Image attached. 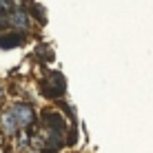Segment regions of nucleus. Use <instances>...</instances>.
<instances>
[{
  "instance_id": "nucleus-1",
  "label": "nucleus",
  "mask_w": 153,
  "mask_h": 153,
  "mask_svg": "<svg viewBox=\"0 0 153 153\" xmlns=\"http://www.w3.org/2000/svg\"><path fill=\"white\" fill-rule=\"evenodd\" d=\"M11 115H13V122H16V126H20V129H27V126H29L31 122H33V118H36L33 109H31L29 104H25V102L16 104V107L11 109Z\"/></svg>"
},
{
  "instance_id": "nucleus-2",
  "label": "nucleus",
  "mask_w": 153,
  "mask_h": 153,
  "mask_svg": "<svg viewBox=\"0 0 153 153\" xmlns=\"http://www.w3.org/2000/svg\"><path fill=\"white\" fill-rule=\"evenodd\" d=\"M9 22H11V25H16V27L29 29V18H27V16H25L22 11H18V9L9 13Z\"/></svg>"
},
{
  "instance_id": "nucleus-3",
  "label": "nucleus",
  "mask_w": 153,
  "mask_h": 153,
  "mask_svg": "<svg viewBox=\"0 0 153 153\" xmlns=\"http://www.w3.org/2000/svg\"><path fill=\"white\" fill-rule=\"evenodd\" d=\"M0 122H2V126H4V133L7 135H13L16 133V122H13V115H11V111H7V113H2V118H0Z\"/></svg>"
},
{
  "instance_id": "nucleus-4",
  "label": "nucleus",
  "mask_w": 153,
  "mask_h": 153,
  "mask_svg": "<svg viewBox=\"0 0 153 153\" xmlns=\"http://www.w3.org/2000/svg\"><path fill=\"white\" fill-rule=\"evenodd\" d=\"M22 45V38L20 36H9V38H0V47H18Z\"/></svg>"
},
{
  "instance_id": "nucleus-5",
  "label": "nucleus",
  "mask_w": 153,
  "mask_h": 153,
  "mask_svg": "<svg viewBox=\"0 0 153 153\" xmlns=\"http://www.w3.org/2000/svg\"><path fill=\"white\" fill-rule=\"evenodd\" d=\"M0 22H2V16H0Z\"/></svg>"
}]
</instances>
